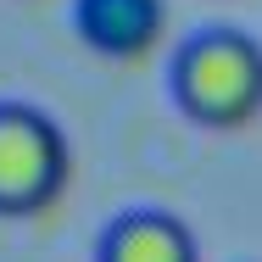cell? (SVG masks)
Masks as SVG:
<instances>
[{
    "mask_svg": "<svg viewBox=\"0 0 262 262\" xmlns=\"http://www.w3.org/2000/svg\"><path fill=\"white\" fill-rule=\"evenodd\" d=\"M173 101L201 128H246L262 112V45L240 28H201L173 56Z\"/></svg>",
    "mask_w": 262,
    "mask_h": 262,
    "instance_id": "cell-1",
    "label": "cell"
},
{
    "mask_svg": "<svg viewBox=\"0 0 262 262\" xmlns=\"http://www.w3.org/2000/svg\"><path fill=\"white\" fill-rule=\"evenodd\" d=\"M95 262H201V246H195L184 217L157 212V207H134L106 223Z\"/></svg>",
    "mask_w": 262,
    "mask_h": 262,
    "instance_id": "cell-4",
    "label": "cell"
},
{
    "mask_svg": "<svg viewBox=\"0 0 262 262\" xmlns=\"http://www.w3.org/2000/svg\"><path fill=\"white\" fill-rule=\"evenodd\" d=\"M73 28L95 56L140 61L167 28V0H73Z\"/></svg>",
    "mask_w": 262,
    "mask_h": 262,
    "instance_id": "cell-3",
    "label": "cell"
},
{
    "mask_svg": "<svg viewBox=\"0 0 262 262\" xmlns=\"http://www.w3.org/2000/svg\"><path fill=\"white\" fill-rule=\"evenodd\" d=\"M73 151L51 112L0 101V217H34L67 190Z\"/></svg>",
    "mask_w": 262,
    "mask_h": 262,
    "instance_id": "cell-2",
    "label": "cell"
}]
</instances>
